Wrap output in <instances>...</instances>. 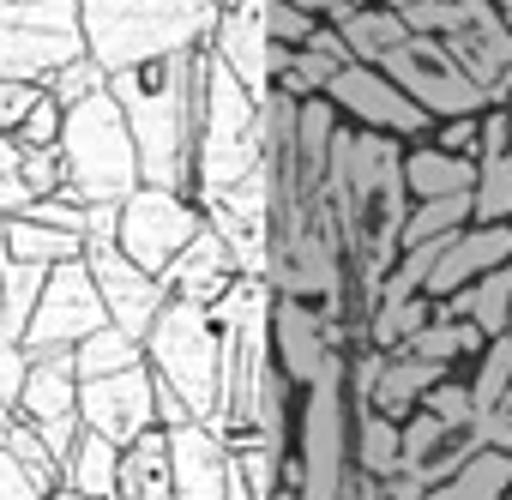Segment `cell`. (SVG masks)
<instances>
[{
    "label": "cell",
    "mask_w": 512,
    "mask_h": 500,
    "mask_svg": "<svg viewBox=\"0 0 512 500\" xmlns=\"http://www.w3.org/2000/svg\"><path fill=\"white\" fill-rule=\"evenodd\" d=\"M326 205H332V223L344 241V272L356 278V296L374 314V296L404 254V217H410L404 145L386 133L338 127L332 169H326Z\"/></svg>",
    "instance_id": "1"
},
{
    "label": "cell",
    "mask_w": 512,
    "mask_h": 500,
    "mask_svg": "<svg viewBox=\"0 0 512 500\" xmlns=\"http://www.w3.org/2000/svg\"><path fill=\"white\" fill-rule=\"evenodd\" d=\"M109 97L127 115L145 187L187 193L193 187V133H199V49L115 73Z\"/></svg>",
    "instance_id": "2"
},
{
    "label": "cell",
    "mask_w": 512,
    "mask_h": 500,
    "mask_svg": "<svg viewBox=\"0 0 512 500\" xmlns=\"http://www.w3.org/2000/svg\"><path fill=\"white\" fill-rule=\"evenodd\" d=\"M85 55L115 79L169 55H193L211 43L217 0H73Z\"/></svg>",
    "instance_id": "3"
},
{
    "label": "cell",
    "mask_w": 512,
    "mask_h": 500,
    "mask_svg": "<svg viewBox=\"0 0 512 500\" xmlns=\"http://www.w3.org/2000/svg\"><path fill=\"white\" fill-rule=\"evenodd\" d=\"M266 169V109L247 97L223 61L199 49V133H193V199H217Z\"/></svg>",
    "instance_id": "4"
},
{
    "label": "cell",
    "mask_w": 512,
    "mask_h": 500,
    "mask_svg": "<svg viewBox=\"0 0 512 500\" xmlns=\"http://www.w3.org/2000/svg\"><path fill=\"white\" fill-rule=\"evenodd\" d=\"M133 187H145L139 175V151L127 133V115L109 91L85 97L79 109H67L61 127V193L79 205H121Z\"/></svg>",
    "instance_id": "5"
},
{
    "label": "cell",
    "mask_w": 512,
    "mask_h": 500,
    "mask_svg": "<svg viewBox=\"0 0 512 500\" xmlns=\"http://www.w3.org/2000/svg\"><path fill=\"white\" fill-rule=\"evenodd\" d=\"M145 368L157 386H169L193 422H217V404H223V326L193 308V302H163V314L151 320L145 332Z\"/></svg>",
    "instance_id": "6"
},
{
    "label": "cell",
    "mask_w": 512,
    "mask_h": 500,
    "mask_svg": "<svg viewBox=\"0 0 512 500\" xmlns=\"http://www.w3.org/2000/svg\"><path fill=\"white\" fill-rule=\"evenodd\" d=\"M404 25L416 37H434L488 91V103H500L512 79V31L500 25L494 0H416V7H404Z\"/></svg>",
    "instance_id": "7"
},
{
    "label": "cell",
    "mask_w": 512,
    "mask_h": 500,
    "mask_svg": "<svg viewBox=\"0 0 512 500\" xmlns=\"http://www.w3.org/2000/svg\"><path fill=\"white\" fill-rule=\"evenodd\" d=\"M85 55L73 0H0V79L49 85L67 61Z\"/></svg>",
    "instance_id": "8"
},
{
    "label": "cell",
    "mask_w": 512,
    "mask_h": 500,
    "mask_svg": "<svg viewBox=\"0 0 512 500\" xmlns=\"http://www.w3.org/2000/svg\"><path fill=\"white\" fill-rule=\"evenodd\" d=\"M205 229V211L193 193H169V187H133L121 199V223H115V247L151 278H163L187 247L193 235Z\"/></svg>",
    "instance_id": "9"
},
{
    "label": "cell",
    "mask_w": 512,
    "mask_h": 500,
    "mask_svg": "<svg viewBox=\"0 0 512 500\" xmlns=\"http://www.w3.org/2000/svg\"><path fill=\"white\" fill-rule=\"evenodd\" d=\"M380 73L440 127V121H458V115H482V109H494L488 103V91L434 43V37H410L398 55H386L380 61Z\"/></svg>",
    "instance_id": "10"
},
{
    "label": "cell",
    "mask_w": 512,
    "mask_h": 500,
    "mask_svg": "<svg viewBox=\"0 0 512 500\" xmlns=\"http://www.w3.org/2000/svg\"><path fill=\"white\" fill-rule=\"evenodd\" d=\"M109 314H103V296H97V278L85 260H67L43 278V296H37V314L25 326V350L31 356H49V350H79L91 332H103Z\"/></svg>",
    "instance_id": "11"
},
{
    "label": "cell",
    "mask_w": 512,
    "mask_h": 500,
    "mask_svg": "<svg viewBox=\"0 0 512 500\" xmlns=\"http://www.w3.org/2000/svg\"><path fill=\"white\" fill-rule=\"evenodd\" d=\"M326 103L338 109V121L362 127V133H386V139H398V145L434 133V121H428V115H422V109H416V103L380 73V67H362V61H350V67L332 73Z\"/></svg>",
    "instance_id": "12"
},
{
    "label": "cell",
    "mask_w": 512,
    "mask_h": 500,
    "mask_svg": "<svg viewBox=\"0 0 512 500\" xmlns=\"http://www.w3.org/2000/svg\"><path fill=\"white\" fill-rule=\"evenodd\" d=\"M79 422L91 434H103L109 446H133L157 428V380L151 368H127V374H109V380H85L79 386Z\"/></svg>",
    "instance_id": "13"
},
{
    "label": "cell",
    "mask_w": 512,
    "mask_h": 500,
    "mask_svg": "<svg viewBox=\"0 0 512 500\" xmlns=\"http://www.w3.org/2000/svg\"><path fill=\"white\" fill-rule=\"evenodd\" d=\"M85 266H91V278H97V296H103L109 326H121L127 338L145 344L151 320H157L163 302H169V284L151 278V272H139L115 241H91V247H85Z\"/></svg>",
    "instance_id": "14"
},
{
    "label": "cell",
    "mask_w": 512,
    "mask_h": 500,
    "mask_svg": "<svg viewBox=\"0 0 512 500\" xmlns=\"http://www.w3.org/2000/svg\"><path fill=\"white\" fill-rule=\"evenodd\" d=\"M272 356H278V374H284L290 386H314L332 362H344L338 326H332L326 314H314L308 302L278 296V302H272Z\"/></svg>",
    "instance_id": "15"
},
{
    "label": "cell",
    "mask_w": 512,
    "mask_h": 500,
    "mask_svg": "<svg viewBox=\"0 0 512 500\" xmlns=\"http://www.w3.org/2000/svg\"><path fill=\"white\" fill-rule=\"evenodd\" d=\"M205 55H211V61H223L247 97H260V103L272 97V85H278V43L266 37L260 7H229V13H217Z\"/></svg>",
    "instance_id": "16"
},
{
    "label": "cell",
    "mask_w": 512,
    "mask_h": 500,
    "mask_svg": "<svg viewBox=\"0 0 512 500\" xmlns=\"http://www.w3.org/2000/svg\"><path fill=\"white\" fill-rule=\"evenodd\" d=\"M169 482H175V500H229V482H235L229 440L205 422L169 428Z\"/></svg>",
    "instance_id": "17"
},
{
    "label": "cell",
    "mask_w": 512,
    "mask_h": 500,
    "mask_svg": "<svg viewBox=\"0 0 512 500\" xmlns=\"http://www.w3.org/2000/svg\"><path fill=\"white\" fill-rule=\"evenodd\" d=\"M512 266V223H470L446 241V254L434 260V278H428V302H446L458 290H470L476 278Z\"/></svg>",
    "instance_id": "18"
},
{
    "label": "cell",
    "mask_w": 512,
    "mask_h": 500,
    "mask_svg": "<svg viewBox=\"0 0 512 500\" xmlns=\"http://www.w3.org/2000/svg\"><path fill=\"white\" fill-rule=\"evenodd\" d=\"M476 446H488L482 428H452V422H440L434 410H416V416L404 422V464H398V470L416 476L422 488H446L452 470H458Z\"/></svg>",
    "instance_id": "19"
},
{
    "label": "cell",
    "mask_w": 512,
    "mask_h": 500,
    "mask_svg": "<svg viewBox=\"0 0 512 500\" xmlns=\"http://www.w3.org/2000/svg\"><path fill=\"white\" fill-rule=\"evenodd\" d=\"M235 278H241V266H235L229 241H223L217 229H199V235H193V247H187V254L163 272L169 296H175V302H193V308H205V314L235 290Z\"/></svg>",
    "instance_id": "20"
},
{
    "label": "cell",
    "mask_w": 512,
    "mask_h": 500,
    "mask_svg": "<svg viewBox=\"0 0 512 500\" xmlns=\"http://www.w3.org/2000/svg\"><path fill=\"white\" fill-rule=\"evenodd\" d=\"M19 416L25 422L79 416V368H73V350L31 356V374H25V392H19Z\"/></svg>",
    "instance_id": "21"
},
{
    "label": "cell",
    "mask_w": 512,
    "mask_h": 500,
    "mask_svg": "<svg viewBox=\"0 0 512 500\" xmlns=\"http://www.w3.org/2000/svg\"><path fill=\"white\" fill-rule=\"evenodd\" d=\"M332 31L344 37V49H350V61H362V67H380L386 55H398L416 31L404 25V13H386V7H350L344 19H332Z\"/></svg>",
    "instance_id": "22"
},
{
    "label": "cell",
    "mask_w": 512,
    "mask_h": 500,
    "mask_svg": "<svg viewBox=\"0 0 512 500\" xmlns=\"http://www.w3.org/2000/svg\"><path fill=\"white\" fill-rule=\"evenodd\" d=\"M446 320H470L482 338H500V332H512V266H500V272H488V278H476L470 290H458V296H446V302H434Z\"/></svg>",
    "instance_id": "23"
},
{
    "label": "cell",
    "mask_w": 512,
    "mask_h": 500,
    "mask_svg": "<svg viewBox=\"0 0 512 500\" xmlns=\"http://www.w3.org/2000/svg\"><path fill=\"white\" fill-rule=\"evenodd\" d=\"M350 464H356L362 476H374V482L398 476V464H404V422H392V416L356 404V422H350Z\"/></svg>",
    "instance_id": "24"
},
{
    "label": "cell",
    "mask_w": 512,
    "mask_h": 500,
    "mask_svg": "<svg viewBox=\"0 0 512 500\" xmlns=\"http://www.w3.org/2000/svg\"><path fill=\"white\" fill-rule=\"evenodd\" d=\"M404 187H410V199H452V193L476 187V163L452 157L440 145H410L404 151Z\"/></svg>",
    "instance_id": "25"
},
{
    "label": "cell",
    "mask_w": 512,
    "mask_h": 500,
    "mask_svg": "<svg viewBox=\"0 0 512 500\" xmlns=\"http://www.w3.org/2000/svg\"><path fill=\"white\" fill-rule=\"evenodd\" d=\"M115 500H175V482H169V434L163 428H151L145 440H133L121 452Z\"/></svg>",
    "instance_id": "26"
},
{
    "label": "cell",
    "mask_w": 512,
    "mask_h": 500,
    "mask_svg": "<svg viewBox=\"0 0 512 500\" xmlns=\"http://www.w3.org/2000/svg\"><path fill=\"white\" fill-rule=\"evenodd\" d=\"M115 482H121V446H109L103 434H79V446L67 452L61 464V488L73 494H91V500H115Z\"/></svg>",
    "instance_id": "27"
},
{
    "label": "cell",
    "mask_w": 512,
    "mask_h": 500,
    "mask_svg": "<svg viewBox=\"0 0 512 500\" xmlns=\"http://www.w3.org/2000/svg\"><path fill=\"white\" fill-rule=\"evenodd\" d=\"M7 260L37 266V272H55L67 260H85V241L67 235V229H43L31 217H13V229H7Z\"/></svg>",
    "instance_id": "28"
},
{
    "label": "cell",
    "mask_w": 512,
    "mask_h": 500,
    "mask_svg": "<svg viewBox=\"0 0 512 500\" xmlns=\"http://www.w3.org/2000/svg\"><path fill=\"white\" fill-rule=\"evenodd\" d=\"M446 500H506L512 494V452L506 446H476L458 470H452V482L440 488Z\"/></svg>",
    "instance_id": "29"
},
{
    "label": "cell",
    "mask_w": 512,
    "mask_h": 500,
    "mask_svg": "<svg viewBox=\"0 0 512 500\" xmlns=\"http://www.w3.org/2000/svg\"><path fill=\"white\" fill-rule=\"evenodd\" d=\"M43 278H49V272H37V266L0 260V344H25V326H31V314H37Z\"/></svg>",
    "instance_id": "30"
},
{
    "label": "cell",
    "mask_w": 512,
    "mask_h": 500,
    "mask_svg": "<svg viewBox=\"0 0 512 500\" xmlns=\"http://www.w3.org/2000/svg\"><path fill=\"white\" fill-rule=\"evenodd\" d=\"M482 332L470 326V320H446L440 308H434V326H422L410 344H404V356H416V362H434V368H446L452 374V362H464V356H482Z\"/></svg>",
    "instance_id": "31"
},
{
    "label": "cell",
    "mask_w": 512,
    "mask_h": 500,
    "mask_svg": "<svg viewBox=\"0 0 512 500\" xmlns=\"http://www.w3.org/2000/svg\"><path fill=\"white\" fill-rule=\"evenodd\" d=\"M73 368H79V386L85 380H109V374H127V368H145V344L127 338L121 326H103V332H91L73 350Z\"/></svg>",
    "instance_id": "32"
},
{
    "label": "cell",
    "mask_w": 512,
    "mask_h": 500,
    "mask_svg": "<svg viewBox=\"0 0 512 500\" xmlns=\"http://www.w3.org/2000/svg\"><path fill=\"white\" fill-rule=\"evenodd\" d=\"M476 223V205L470 193H452V199H410V217H404V247H422V241H452L458 229Z\"/></svg>",
    "instance_id": "33"
},
{
    "label": "cell",
    "mask_w": 512,
    "mask_h": 500,
    "mask_svg": "<svg viewBox=\"0 0 512 500\" xmlns=\"http://www.w3.org/2000/svg\"><path fill=\"white\" fill-rule=\"evenodd\" d=\"M422 326H434V302L410 296V302H380L368 314V350H404Z\"/></svg>",
    "instance_id": "34"
},
{
    "label": "cell",
    "mask_w": 512,
    "mask_h": 500,
    "mask_svg": "<svg viewBox=\"0 0 512 500\" xmlns=\"http://www.w3.org/2000/svg\"><path fill=\"white\" fill-rule=\"evenodd\" d=\"M470 392H476V416H482V422L512 398V332H500V338H488V344H482Z\"/></svg>",
    "instance_id": "35"
},
{
    "label": "cell",
    "mask_w": 512,
    "mask_h": 500,
    "mask_svg": "<svg viewBox=\"0 0 512 500\" xmlns=\"http://www.w3.org/2000/svg\"><path fill=\"white\" fill-rule=\"evenodd\" d=\"M332 73H338V67H332L326 55H314V49H278V85H272V91L308 103V97H326Z\"/></svg>",
    "instance_id": "36"
},
{
    "label": "cell",
    "mask_w": 512,
    "mask_h": 500,
    "mask_svg": "<svg viewBox=\"0 0 512 500\" xmlns=\"http://www.w3.org/2000/svg\"><path fill=\"white\" fill-rule=\"evenodd\" d=\"M0 446H7V452L19 458V470H25V476H31V482L43 488V494H55V488H61V464L49 458V446H43V434H37V428H31L25 416H19V422H13L7 434H0Z\"/></svg>",
    "instance_id": "37"
},
{
    "label": "cell",
    "mask_w": 512,
    "mask_h": 500,
    "mask_svg": "<svg viewBox=\"0 0 512 500\" xmlns=\"http://www.w3.org/2000/svg\"><path fill=\"white\" fill-rule=\"evenodd\" d=\"M43 91H49V97H55L61 109H79L85 97L109 91V73H103V67L91 61V55H79V61H67V67H61V73H55V79H49Z\"/></svg>",
    "instance_id": "38"
},
{
    "label": "cell",
    "mask_w": 512,
    "mask_h": 500,
    "mask_svg": "<svg viewBox=\"0 0 512 500\" xmlns=\"http://www.w3.org/2000/svg\"><path fill=\"white\" fill-rule=\"evenodd\" d=\"M61 127H67V109L43 91V97L31 103V115L19 121L13 139H19V151H61Z\"/></svg>",
    "instance_id": "39"
},
{
    "label": "cell",
    "mask_w": 512,
    "mask_h": 500,
    "mask_svg": "<svg viewBox=\"0 0 512 500\" xmlns=\"http://www.w3.org/2000/svg\"><path fill=\"white\" fill-rule=\"evenodd\" d=\"M253 7H260V19H266V37H272L278 49H308V37L320 31L308 13L284 7V0H253Z\"/></svg>",
    "instance_id": "40"
},
{
    "label": "cell",
    "mask_w": 512,
    "mask_h": 500,
    "mask_svg": "<svg viewBox=\"0 0 512 500\" xmlns=\"http://www.w3.org/2000/svg\"><path fill=\"white\" fill-rule=\"evenodd\" d=\"M422 410H434L440 422H452V428H476L482 416H476V392H470V380H440L428 398H422Z\"/></svg>",
    "instance_id": "41"
},
{
    "label": "cell",
    "mask_w": 512,
    "mask_h": 500,
    "mask_svg": "<svg viewBox=\"0 0 512 500\" xmlns=\"http://www.w3.org/2000/svg\"><path fill=\"white\" fill-rule=\"evenodd\" d=\"M482 115H488V109H482ZM482 115L440 121V127L428 133V145H440V151H452V157H470V163H476V151H482Z\"/></svg>",
    "instance_id": "42"
},
{
    "label": "cell",
    "mask_w": 512,
    "mask_h": 500,
    "mask_svg": "<svg viewBox=\"0 0 512 500\" xmlns=\"http://www.w3.org/2000/svg\"><path fill=\"white\" fill-rule=\"evenodd\" d=\"M19 181H25V193H31V199H49V193H61V151H25V163H19Z\"/></svg>",
    "instance_id": "43"
},
{
    "label": "cell",
    "mask_w": 512,
    "mask_h": 500,
    "mask_svg": "<svg viewBox=\"0 0 512 500\" xmlns=\"http://www.w3.org/2000/svg\"><path fill=\"white\" fill-rule=\"evenodd\" d=\"M25 374H31V350H25V344H0V404H13V410H19Z\"/></svg>",
    "instance_id": "44"
},
{
    "label": "cell",
    "mask_w": 512,
    "mask_h": 500,
    "mask_svg": "<svg viewBox=\"0 0 512 500\" xmlns=\"http://www.w3.org/2000/svg\"><path fill=\"white\" fill-rule=\"evenodd\" d=\"M37 97H43V85H13V79H0V133H19V121L31 115Z\"/></svg>",
    "instance_id": "45"
},
{
    "label": "cell",
    "mask_w": 512,
    "mask_h": 500,
    "mask_svg": "<svg viewBox=\"0 0 512 500\" xmlns=\"http://www.w3.org/2000/svg\"><path fill=\"white\" fill-rule=\"evenodd\" d=\"M37 434H43V446H49V458L55 464H67V452L79 446V434H85V422L79 416H55V422H31Z\"/></svg>",
    "instance_id": "46"
},
{
    "label": "cell",
    "mask_w": 512,
    "mask_h": 500,
    "mask_svg": "<svg viewBox=\"0 0 512 500\" xmlns=\"http://www.w3.org/2000/svg\"><path fill=\"white\" fill-rule=\"evenodd\" d=\"M0 500H49V494L19 470V458H13L7 446H0Z\"/></svg>",
    "instance_id": "47"
},
{
    "label": "cell",
    "mask_w": 512,
    "mask_h": 500,
    "mask_svg": "<svg viewBox=\"0 0 512 500\" xmlns=\"http://www.w3.org/2000/svg\"><path fill=\"white\" fill-rule=\"evenodd\" d=\"M284 7H296V13H308L314 25H332V19H344L350 7H344V0H284Z\"/></svg>",
    "instance_id": "48"
},
{
    "label": "cell",
    "mask_w": 512,
    "mask_h": 500,
    "mask_svg": "<svg viewBox=\"0 0 512 500\" xmlns=\"http://www.w3.org/2000/svg\"><path fill=\"white\" fill-rule=\"evenodd\" d=\"M19 163H25L19 139H13V133H0V181H13V175H19Z\"/></svg>",
    "instance_id": "49"
},
{
    "label": "cell",
    "mask_w": 512,
    "mask_h": 500,
    "mask_svg": "<svg viewBox=\"0 0 512 500\" xmlns=\"http://www.w3.org/2000/svg\"><path fill=\"white\" fill-rule=\"evenodd\" d=\"M13 422H19V410H13V404H0V434H7Z\"/></svg>",
    "instance_id": "50"
},
{
    "label": "cell",
    "mask_w": 512,
    "mask_h": 500,
    "mask_svg": "<svg viewBox=\"0 0 512 500\" xmlns=\"http://www.w3.org/2000/svg\"><path fill=\"white\" fill-rule=\"evenodd\" d=\"M7 229H13V217L0 211V260H7Z\"/></svg>",
    "instance_id": "51"
},
{
    "label": "cell",
    "mask_w": 512,
    "mask_h": 500,
    "mask_svg": "<svg viewBox=\"0 0 512 500\" xmlns=\"http://www.w3.org/2000/svg\"><path fill=\"white\" fill-rule=\"evenodd\" d=\"M494 13H500V25L512 31V0H494Z\"/></svg>",
    "instance_id": "52"
},
{
    "label": "cell",
    "mask_w": 512,
    "mask_h": 500,
    "mask_svg": "<svg viewBox=\"0 0 512 500\" xmlns=\"http://www.w3.org/2000/svg\"><path fill=\"white\" fill-rule=\"evenodd\" d=\"M49 500H91V494H73V488H55Z\"/></svg>",
    "instance_id": "53"
},
{
    "label": "cell",
    "mask_w": 512,
    "mask_h": 500,
    "mask_svg": "<svg viewBox=\"0 0 512 500\" xmlns=\"http://www.w3.org/2000/svg\"><path fill=\"white\" fill-rule=\"evenodd\" d=\"M344 7H380V0H344Z\"/></svg>",
    "instance_id": "54"
},
{
    "label": "cell",
    "mask_w": 512,
    "mask_h": 500,
    "mask_svg": "<svg viewBox=\"0 0 512 500\" xmlns=\"http://www.w3.org/2000/svg\"><path fill=\"white\" fill-rule=\"evenodd\" d=\"M229 7H253V0H223V13H229Z\"/></svg>",
    "instance_id": "55"
},
{
    "label": "cell",
    "mask_w": 512,
    "mask_h": 500,
    "mask_svg": "<svg viewBox=\"0 0 512 500\" xmlns=\"http://www.w3.org/2000/svg\"><path fill=\"white\" fill-rule=\"evenodd\" d=\"M422 500H446V494H440V488H428V494H422Z\"/></svg>",
    "instance_id": "56"
},
{
    "label": "cell",
    "mask_w": 512,
    "mask_h": 500,
    "mask_svg": "<svg viewBox=\"0 0 512 500\" xmlns=\"http://www.w3.org/2000/svg\"><path fill=\"white\" fill-rule=\"evenodd\" d=\"M25 7H31V0H25Z\"/></svg>",
    "instance_id": "57"
},
{
    "label": "cell",
    "mask_w": 512,
    "mask_h": 500,
    "mask_svg": "<svg viewBox=\"0 0 512 500\" xmlns=\"http://www.w3.org/2000/svg\"><path fill=\"white\" fill-rule=\"evenodd\" d=\"M506 500H512V494H506Z\"/></svg>",
    "instance_id": "58"
}]
</instances>
